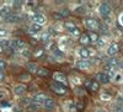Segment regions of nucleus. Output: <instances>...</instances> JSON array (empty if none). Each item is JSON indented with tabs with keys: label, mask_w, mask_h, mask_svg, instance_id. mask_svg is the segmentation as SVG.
<instances>
[{
	"label": "nucleus",
	"mask_w": 123,
	"mask_h": 112,
	"mask_svg": "<svg viewBox=\"0 0 123 112\" xmlns=\"http://www.w3.org/2000/svg\"><path fill=\"white\" fill-rule=\"evenodd\" d=\"M49 86H50V89H52L55 94H58V95H64L67 91H68V89H67V86L65 85H63V84H59V83H57V81H50V84H49Z\"/></svg>",
	"instance_id": "f257e3e1"
},
{
	"label": "nucleus",
	"mask_w": 123,
	"mask_h": 112,
	"mask_svg": "<svg viewBox=\"0 0 123 112\" xmlns=\"http://www.w3.org/2000/svg\"><path fill=\"white\" fill-rule=\"evenodd\" d=\"M85 26L89 30H91V32H96V30L100 28V24L95 19H86L85 20Z\"/></svg>",
	"instance_id": "f03ea898"
},
{
	"label": "nucleus",
	"mask_w": 123,
	"mask_h": 112,
	"mask_svg": "<svg viewBox=\"0 0 123 112\" xmlns=\"http://www.w3.org/2000/svg\"><path fill=\"white\" fill-rule=\"evenodd\" d=\"M10 47H11L12 49H24L26 47V43L24 42L22 39L15 38V39H12L11 42H10Z\"/></svg>",
	"instance_id": "7ed1b4c3"
},
{
	"label": "nucleus",
	"mask_w": 123,
	"mask_h": 112,
	"mask_svg": "<svg viewBox=\"0 0 123 112\" xmlns=\"http://www.w3.org/2000/svg\"><path fill=\"white\" fill-rule=\"evenodd\" d=\"M42 105H43V107H44L47 111H53V110L55 108V101H54V99H52V97H47Z\"/></svg>",
	"instance_id": "20e7f679"
},
{
	"label": "nucleus",
	"mask_w": 123,
	"mask_h": 112,
	"mask_svg": "<svg viewBox=\"0 0 123 112\" xmlns=\"http://www.w3.org/2000/svg\"><path fill=\"white\" fill-rule=\"evenodd\" d=\"M100 14H101L102 17L110 16V14H111V6H110L107 3L101 4V5H100Z\"/></svg>",
	"instance_id": "39448f33"
},
{
	"label": "nucleus",
	"mask_w": 123,
	"mask_h": 112,
	"mask_svg": "<svg viewBox=\"0 0 123 112\" xmlns=\"http://www.w3.org/2000/svg\"><path fill=\"white\" fill-rule=\"evenodd\" d=\"M53 79H54V81H57V83H59V84L67 85V76H65L63 73L55 72V73L53 74Z\"/></svg>",
	"instance_id": "423d86ee"
},
{
	"label": "nucleus",
	"mask_w": 123,
	"mask_h": 112,
	"mask_svg": "<svg viewBox=\"0 0 123 112\" xmlns=\"http://www.w3.org/2000/svg\"><path fill=\"white\" fill-rule=\"evenodd\" d=\"M33 21H35L36 25L42 26V25H44V24L47 22V19H46V16H44L43 14H36V15L33 16Z\"/></svg>",
	"instance_id": "0eeeda50"
},
{
	"label": "nucleus",
	"mask_w": 123,
	"mask_h": 112,
	"mask_svg": "<svg viewBox=\"0 0 123 112\" xmlns=\"http://www.w3.org/2000/svg\"><path fill=\"white\" fill-rule=\"evenodd\" d=\"M96 79H97L96 81L98 84H108L110 83V78L106 73H98L96 75Z\"/></svg>",
	"instance_id": "6e6552de"
},
{
	"label": "nucleus",
	"mask_w": 123,
	"mask_h": 112,
	"mask_svg": "<svg viewBox=\"0 0 123 112\" xmlns=\"http://www.w3.org/2000/svg\"><path fill=\"white\" fill-rule=\"evenodd\" d=\"M48 96L44 94V93H38V94H36L35 96H33V102H36V104H38V105H41V104H43L44 102V100L47 99Z\"/></svg>",
	"instance_id": "1a4fd4ad"
},
{
	"label": "nucleus",
	"mask_w": 123,
	"mask_h": 112,
	"mask_svg": "<svg viewBox=\"0 0 123 112\" xmlns=\"http://www.w3.org/2000/svg\"><path fill=\"white\" fill-rule=\"evenodd\" d=\"M10 14H11V9H10V6L7 5H4L0 7V17H3V19H7L10 16Z\"/></svg>",
	"instance_id": "9d476101"
},
{
	"label": "nucleus",
	"mask_w": 123,
	"mask_h": 112,
	"mask_svg": "<svg viewBox=\"0 0 123 112\" xmlns=\"http://www.w3.org/2000/svg\"><path fill=\"white\" fill-rule=\"evenodd\" d=\"M118 52H119V44L116 43V42H115V43H112V44L108 47V49H107V54L111 56V57H112V56H115V54H117Z\"/></svg>",
	"instance_id": "9b49d317"
},
{
	"label": "nucleus",
	"mask_w": 123,
	"mask_h": 112,
	"mask_svg": "<svg viewBox=\"0 0 123 112\" xmlns=\"http://www.w3.org/2000/svg\"><path fill=\"white\" fill-rule=\"evenodd\" d=\"M90 67H91V64H90V62H87L86 59H81V60H79V62L76 63V68L80 69V70H87Z\"/></svg>",
	"instance_id": "f8f14e48"
},
{
	"label": "nucleus",
	"mask_w": 123,
	"mask_h": 112,
	"mask_svg": "<svg viewBox=\"0 0 123 112\" xmlns=\"http://www.w3.org/2000/svg\"><path fill=\"white\" fill-rule=\"evenodd\" d=\"M36 74H37L38 76H41V78H47V76H49L48 69H46V68H43V67H38Z\"/></svg>",
	"instance_id": "ddd939ff"
},
{
	"label": "nucleus",
	"mask_w": 123,
	"mask_h": 112,
	"mask_svg": "<svg viewBox=\"0 0 123 112\" xmlns=\"http://www.w3.org/2000/svg\"><path fill=\"white\" fill-rule=\"evenodd\" d=\"M26 69H27L28 73H36L37 69H38V67H37V64L33 63V62H28V63L26 64Z\"/></svg>",
	"instance_id": "4468645a"
},
{
	"label": "nucleus",
	"mask_w": 123,
	"mask_h": 112,
	"mask_svg": "<svg viewBox=\"0 0 123 112\" xmlns=\"http://www.w3.org/2000/svg\"><path fill=\"white\" fill-rule=\"evenodd\" d=\"M49 39H50V32L49 31H43L42 33H41V36H39V41H41V42L46 43V42H48Z\"/></svg>",
	"instance_id": "2eb2a0df"
},
{
	"label": "nucleus",
	"mask_w": 123,
	"mask_h": 112,
	"mask_svg": "<svg viewBox=\"0 0 123 112\" xmlns=\"http://www.w3.org/2000/svg\"><path fill=\"white\" fill-rule=\"evenodd\" d=\"M15 94L16 95H18V96H21L22 94H25L26 93V86L24 85V84H20V85H17L16 87H15Z\"/></svg>",
	"instance_id": "dca6fc26"
},
{
	"label": "nucleus",
	"mask_w": 123,
	"mask_h": 112,
	"mask_svg": "<svg viewBox=\"0 0 123 112\" xmlns=\"http://www.w3.org/2000/svg\"><path fill=\"white\" fill-rule=\"evenodd\" d=\"M52 53H53L54 58H57L58 60H63V59H64V56L62 54V53H60V50H59L58 48H55V47L52 48Z\"/></svg>",
	"instance_id": "f3484780"
},
{
	"label": "nucleus",
	"mask_w": 123,
	"mask_h": 112,
	"mask_svg": "<svg viewBox=\"0 0 123 112\" xmlns=\"http://www.w3.org/2000/svg\"><path fill=\"white\" fill-rule=\"evenodd\" d=\"M80 39V43L81 44H84V46H86V44H89L90 43V38H89V36H87V33H83V35H80V37H79Z\"/></svg>",
	"instance_id": "a211bd4d"
},
{
	"label": "nucleus",
	"mask_w": 123,
	"mask_h": 112,
	"mask_svg": "<svg viewBox=\"0 0 123 112\" xmlns=\"http://www.w3.org/2000/svg\"><path fill=\"white\" fill-rule=\"evenodd\" d=\"M39 108H41V105H38V104L33 102V101L28 105V111H30V112H38V111H39Z\"/></svg>",
	"instance_id": "6ab92c4d"
},
{
	"label": "nucleus",
	"mask_w": 123,
	"mask_h": 112,
	"mask_svg": "<svg viewBox=\"0 0 123 112\" xmlns=\"http://www.w3.org/2000/svg\"><path fill=\"white\" fill-rule=\"evenodd\" d=\"M64 28L68 30L69 32H71L73 30L76 28V26H75V24H74L73 21H65V22H64Z\"/></svg>",
	"instance_id": "aec40b11"
},
{
	"label": "nucleus",
	"mask_w": 123,
	"mask_h": 112,
	"mask_svg": "<svg viewBox=\"0 0 123 112\" xmlns=\"http://www.w3.org/2000/svg\"><path fill=\"white\" fill-rule=\"evenodd\" d=\"M20 20V16L18 15H16V14H11L7 19H6V21L9 22V24H15V22H17Z\"/></svg>",
	"instance_id": "412c9836"
},
{
	"label": "nucleus",
	"mask_w": 123,
	"mask_h": 112,
	"mask_svg": "<svg viewBox=\"0 0 123 112\" xmlns=\"http://www.w3.org/2000/svg\"><path fill=\"white\" fill-rule=\"evenodd\" d=\"M79 54H80L81 58H84V59H86V58L90 57V53H89V49L87 48H80L79 49Z\"/></svg>",
	"instance_id": "4be33fe9"
},
{
	"label": "nucleus",
	"mask_w": 123,
	"mask_h": 112,
	"mask_svg": "<svg viewBox=\"0 0 123 112\" xmlns=\"http://www.w3.org/2000/svg\"><path fill=\"white\" fill-rule=\"evenodd\" d=\"M41 31H42V26H39V25L33 24L32 26L30 27V32H31V33H38V32H41Z\"/></svg>",
	"instance_id": "5701e85b"
},
{
	"label": "nucleus",
	"mask_w": 123,
	"mask_h": 112,
	"mask_svg": "<svg viewBox=\"0 0 123 112\" xmlns=\"http://www.w3.org/2000/svg\"><path fill=\"white\" fill-rule=\"evenodd\" d=\"M117 65H118V60L116 59V58H111L110 60H108V68H111V69H116L117 68Z\"/></svg>",
	"instance_id": "b1692460"
},
{
	"label": "nucleus",
	"mask_w": 123,
	"mask_h": 112,
	"mask_svg": "<svg viewBox=\"0 0 123 112\" xmlns=\"http://www.w3.org/2000/svg\"><path fill=\"white\" fill-rule=\"evenodd\" d=\"M87 36L90 38V42H97V41L100 39L97 32H90V33H87Z\"/></svg>",
	"instance_id": "393cba45"
},
{
	"label": "nucleus",
	"mask_w": 123,
	"mask_h": 112,
	"mask_svg": "<svg viewBox=\"0 0 123 112\" xmlns=\"http://www.w3.org/2000/svg\"><path fill=\"white\" fill-rule=\"evenodd\" d=\"M0 47H1V49H9L10 48V41L9 39H1Z\"/></svg>",
	"instance_id": "a878e982"
},
{
	"label": "nucleus",
	"mask_w": 123,
	"mask_h": 112,
	"mask_svg": "<svg viewBox=\"0 0 123 112\" xmlns=\"http://www.w3.org/2000/svg\"><path fill=\"white\" fill-rule=\"evenodd\" d=\"M89 87H90L92 91H98V89H100V84L97 83V81H91L90 85H89Z\"/></svg>",
	"instance_id": "bb28decb"
},
{
	"label": "nucleus",
	"mask_w": 123,
	"mask_h": 112,
	"mask_svg": "<svg viewBox=\"0 0 123 112\" xmlns=\"http://www.w3.org/2000/svg\"><path fill=\"white\" fill-rule=\"evenodd\" d=\"M62 17H67V16H69L70 15V10L69 9H62V10H59V12H58Z\"/></svg>",
	"instance_id": "cd10ccee"
},
{
	"label": "nucleus",
	"mask_w": 123,
	"mask_h": 112,
	"mask_svg": "<svg viewBox=\"0 0 123 112\" xmlns=\"http://www.w3.org/2000/svg\"><path fill=\"white\" fill-rule=\"evenodd\" d=\"M21 53H22L25 57L28 58V57H31V49H28L27 47H25L24 49H21Z\"/></svg>",
	"instance_id": "c85d7f7f"
},
{
	"label": "nucleus",
	"mask_w": 123,
	"mask_h": 112,
	"mask_svg": "<svg viewBox=\"0 0 123 112\" xmlns=\"http://www.w3.org/2000/svg\"><path fill=\"white\" fill-rule=\"evenodd\" d=\"M43 52H44V50L43 49H41V48H37L36 50H35V53H33V57H39V56H43Z\"/></svg>",
	"instance_id": "c756f323"
},
{
	"label": "nucleus",
	"mask_w": 123,
	"mask_h": 112,
	"mask_svg": "<svg viewBox=\"0 0 123 112\" xmlns=\"http://www.w3.org/2000/svg\"><path fill=\"white\" fill-rule=\"evenodd\" d=\"M70 35H71V36H75V37H80V31H79V28L76 27L75 30H73V31L70 32Z\"/></svg>",
	"instance_id": "7c9ffc66"
},
{
	"label": "nucleus",
	"mask_w": 123,
	"mask_h": 112,
	"mask_svg": "<svg viewBox=\"0 0 123 112\" xmlns=\"http://www.w3.org/2000/svg\"><path fill=\"white\" fill-rule=\"evenodd\" d=\"M6 69V62L4 59H0V70H5Z\"/></svg>",
	"instance_id": "2f4dec72"
},
{
	"label": "nucleus",
	"mask_w": 123,
	"mask_h": 112,
	"mask_svg": "<svg viewBox=\"0 0 123 112\" xmlns=\"http://www.w3.org/2000/svg\"><path fill=\"white\" fill-rule=\"evenodd\" d=\"M75 12H76L78 15H79V14L81 15V14H84V12H85V9H84L83 6H80V7H76V9H75Z\"/></svg>",
	"instance_id": "473e14b6"
},
{
	"label": "nucleus",
	"mask_w": 123,
	"mask_h": 112,
	"mask_svg": "<svg viewBox=\"0 0 123 112\" xmlns=\"http://www.w3.org/2000/svg\"><path fill=\"white\" fill-rule=\"evenodd\" d=\"M0 36H1V37L7 36V31H6L5 28H0Z\"/></svg>",
	"instance_id": "72a5a7b5"
},
{
	"label": "nucleus",
	"mask_w": 123,
	"mask_h": 112,
	"mask_svg": "<svg viewBox=\"0 0 123 112\" xmlns=\"http://www.w3.org/2000/svg\"><path fill=\"white\" fill-rule=\"evenodd\" d=\"M21 78H22V80H24V81H28V80H31V75H30V74L21 75Z\"/></svg>",
	"instance_id": "f704fd0d"
},
{
	"label": "nucleus",
	"mask_w": 123,
	"mask_h": 112,
	"mask_svg": "<svg viewBox=\"0 0 123 112\" xmlns=\"http://www.w3.org/2000/svg\"><path fill=\"white\" fill-rule=\"evenodd\" d=\"M53 17H54V20H63V17H62L59 14H54Z\"/></svg>",
	"instance_id": "c9c22d12"
},
{
	"label": "nucleus",
	"mask_w": 123,
	"mask_h": 112,
	"mask_svg": "<svg viewBox=\"0 0 123 112\" xmlns=\"http://www.w3.org/2000/svg\"><path fill=\"white\" fill-rule=\"evenodd\" d=\"M26 4H27L28 6H35L37 3H36V1H32V3H31V1H28V3H26Z\"/></svg>",
	"instance_id": "e433bc0d"
},
{
	"label": "nucleus",
	"mask_w": 123,
	"mask_h": 112,
	"mask_svg": "<svg viewBox=\"0 0 123 112\" xmlns=\"http://www.w3.org/2000/svg\"><path fill=\"white\" fill-rule=\"evenodd\" d=\"M121 79H122V76L117 74V75H116V81H121Z\"/></svg>",
	"instance_id": "4c0bfd02"
},
{
	"label": "nucleus",
	"mask_w": 123,
	"mask_h": 112,
	"mask_svg": "<svg viewBox=\"0 0 123 112\" xmlns=\"http://www.w3.org/2000/svg\"><path fill=\"white\" fill-rule=\"evenodd\" d=\"M22 5V3H20V1H16L15 3V6H21Z\"/></svg>",
	"instance_id": "58836bf2"
},
{
	"label": "nucleus",
	"mask_w": 123,
	"mask_h": 112,
	"mask_svg": "<svg viewBox=\"0 0 123 112\" xmlns=\"http://www.w3.org/2000/svg\"><path fill=\"white\" fill-rule=\"evenodd\" d=\"M95 112H107V111H105V110H96Z\"/></svg>",
	"instance_id": "ea45409f"
},
{
	"label": "nucleus",
	"mask_w": 123,
	"mask_h": 112,
	"mask_svg": "<svg viewBox=\"0 0 123 112\" xmlns=\"http://www.w3.org/2000/svg\"><path fill=\"white\" fill-rule=\"evenodd\" d=\"M121 22H122V24H123V15H122V16H121Z\"/></svg>",
	"instance_id": "a19ab883"
},
{
	"label": "nucleus",
	"mask_w": 123,
	"mask_h": 112,
	"mask_svg": "<svg viewBox=\"0 0 123 112\" xmlns=\"http://www.w3.org/2000/svg\"><path fill=\"white\" fill-rule=\"evenodd\" d=\"M3 97H4V95H3L1 93H0V99H3Z\"/></svg>",
	"instance_id": "79ce46f5"
}]
</instances>
